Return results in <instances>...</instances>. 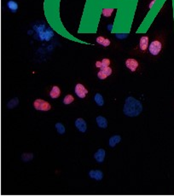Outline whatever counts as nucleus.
Returning <instances> with one entry per match:
<instances>
[{
  "instance_id": "nucleus-1",
  "label": "nucleus",
  "mask_w": 174,
  "mask_h": 196,
  "mask_svg": "<svg viewBox=\"0 0 174 196\" xmlns=\"http://www.w3.org/2000/svg\"><path fill=\"white\" fill-rule=\"evenodd\" d=\"M124 113L128 117H137L143 111V105L134 97H127L124 105Z\"/></svg>"
},
{
  "instance_id": "nucleus-2",
  "label": "nucleus",
  "mask_w": 174,
  "mask_h": 196,
  "mask_svg": "<svg viewBox=\"0 0 174 196\" xmlns=\"http://www.w3.org/2000/svg\"><path fill=\"white\" fill-rule=\"evenodd\" d=\"M35 30H37V33H39V38L41 39V40H49L50 39L54 33H53V31L51 29H44V27L40 26L39 27H37V29L35 28Z\"/></svg>"
},
{
  "instance_id": "nucleus-3",
  "label": "nucleus",
  "mask_w": 174,
  "mask_h": 196,
  "mask_svg": "<svg viewBox=\"0 0 174 196\" xmlns=\"http://www.w3.org/2000/svg\"><path fill=\"white\" fill-rule=\"evenodd\" d=\"M33 107L36 110L39 111H49L51 109V105L50 102L42 99H37L33 101Z\"/></svg>"
},
{
  "instance_id": "nucleus-4",
  "label": "nucleus",
  "mask_w": 174,
  "mask_h": 196,
  "mask_svg": "<svg viewBox=\"0 0 174 196\" xmlns=\"http://www.w3.org/2000/svg\"><path fill=\"white\" fill-rule=\"evenodd\" d=\"M162 50V44L161 42L159 40H154L150 44L149 46V50L151 55H158L161 53Z\"/></svg>"
},
{
  "instance_id": "nucleus-5",
  "label": "nucleus",
  "mask_w": 174,
  "mask_h": 196,
  "mask_svg": "<svg viewBox=\"0 0 174 196\" xmlns=\"http://www.w3.org/2000/svg\"><path fill=\"white\" fill-rule=\"evenodd\" d=\"M74 92L79 98H84L88 94V89L81 84H77L74 88Z\"/></svg>"
},
{
  "instance_id": "nucleus-6",
  "label": "nucleus",
  "mask_w": 174,
  "mask_h": 196,
  "mask_svg": "<svg viewBox=\"0 0 174 196\" xmlns=\"http://www.w3.org/2000/svg\"><path fill=\"white\" fill-rule=\"evenodd\" d=\"M112 72H113L112 68L110 67L101 68L100 71L97 72V77L99 78L100 79H106L108 76H110L112 74Z\"/></svg>"
},
{
  "instance_id": "nucleus-7",
  "label": "nucleus",
  "mask_w": 174,
  "mask_h": 196,
  "mask_svg": "<svg viewBox=\"0 0 174 196\" xmlns=\"http://www.w3.org/2000/svg\"><path fill=\"white\" fill-rule=\"evenodd\" d=\"M126 66L130 71L135 72L138 69L139 64H138V61L136 59L130 58V59H127L126 61Z\"/></svg>"
},
{
  "instance_id": "nucleus-8",
  "label": "nucleus",
  "mask_w": 174,
  "mask_h": 196,
  "mask_svg": "<svg viewBox=\"0 0 174 196\" xmlns=\"http://www.w3.org/2000/svg\"><path fill=\"white\" fill-rule=\"evenodd\" d=\"M75 126L77 127L80 132H85L87 130V125L86 122L83 119H78L75 120Z\"/></svg>"
},
{
  "instance_id": "nucleus-9",
  "label": "nucleus",
  "mask_w": 174,
  "mask_h": 196,
  "mask_svg": "<svg viewBox=\"0 0 174 196\" xmlns=\"http://www.w3.org/2000/svg\"><path fill=\"white\" fill-rule=\"evenodd\" d=\"M105 155H106L105 150L102 149H98L96 153H95V155H94V159H95L98 163H102V162L104 161Z\"/></svg>"
},
{
  "instance_id": "nucleus-10",
  "label": "nucleus",
  "mask_w": 174,
  "mask_h": 196,
  "mask_svg": "<svg viewBox=\"0 0 174 196\" xmlns=\"http://www.w3.org/2000/svg\"><path fill=\"white\" fill-rule=\"evenodd\" d=\"M139 47L142 51H145L149 48V37L148 36H143L140 38Z\"/></svg>"
},
{
  "instance_id": "nucleus-11",
  "label": "nucleus",
  "mask_w": 174,
  "mask_h": 196,
  "mask_svg": "<svg viewBox=\"0 0 174 196\" xmlns=\"http://www.w3.org/2000/svg\"><path fill=\"white\" fill-rule=\"evenodd\" d=\"M89 176H90V178L95 179L96 181H100L103 178V173L99 170H93L89 172Z\"/></svg>"
},
{
  "instance_id": "nucleus-12",
  "label": "nucleus",
  "mask_w": 174,
  "mask_h": 196,
  "mask_svg": "<svg viewBox=\"0 0 174 196\" xmlns=\"http://www.w3.org/2000/svg\"><path fill=\"white\" fill-rule=\"evenodd\" d=\"M61 95V89L60 88L58 87V86H56V85H54L53 87H52V89L50 90V96L52 98V99H56V98H58Z\"/></svg>"
},
{
  "instance_id": "nucleus-13",
  "label": "nucleus",
  "mask_w": 174,
  "mask_h": 196,
  "mask_svg": "<svg viewBox=\"0 0 174 196\" xmlns=\"http://www.w3.org/2000/svg\"><path fill=\"white\" fill-rule=\"evenodd\" d=\"M96 41L97 44H101L102 46H104V47H108L110 45V44H111V42L110 40L107 38H104V37H102V36H100V37H97L96 39Z\"/></svg>"
},
{
  "instance_id": "nucleus-14",
  "label": "nucleus",
  "mask_w": 174,
  "mask_h": 196,
  "mask_svg": "<svg viewBox=\"0 0 174 196\" xmlns=\"http://www.w3.org/2000/svg\"><path fill=\"white\" fill-rule=\"evenodd\" d=\"M7 7L13 13H15V12L18 10V4L14 0H9L7 2Z\"/></svg>"
},
{
  "instance_id": "nucleus-15",
  "label": "nucleus",
  "mask_w": 174,
  "mask_h": 196,
  "mask_svg": "<svg viewBox=\"0 0 174 196\" xmlns=\"http://www.w3.org/2000/svg\"><path fill=\"white\" fill-rule=\"evenodd\" d=\"M120 141H121V137H120V136H119V135H115V136H113V137L109 139L108 145H109V147L114 148L118 143H120Z\"/></svg>"
},
{
  "instance_id": "nucleus-16",
  "label": "nucleus",
  "mask_w": 174,
  "mask_h": 196,
  "mask_svg": "<svg viewBox=\"0 0 174 196\" xmlns=\"http://www.w3.org/2000/svg\"><path fill=\"white\" fill-rule=\"evenodd\" d=\"M96 124L100 127V128H107L108 126V121L102 116H97L96 118Z\"/></svg>"
},
{
  "instance_id": "nucleus-17",
  "label": "nucleus",
  "mask_w": 174,
  "mask_h": 196,
  "mask_svg": "<svg viewBox=\"0 0 174 196\" xmlns=\"http://www.w3.org/2000/svg\"><path fill=\"white\" fill-rule=\"evenodd\" d=\"M94 101L97 104V106H100L102 107L104 104V100H103V97L100 93H96L95 96H94Z\"/></svg>"
},
{
  "instance_id": "nucleus-18",
  "label": "nucleus",
  "mask_w": 174,
  "mask_h": 196,
  "mask_svg": "<svg viewBox=\"0 0 174 196\" xmlns=\"http://www.w3.org/2000/svg\"><path fill=\"white\" fill-rule=\"evenodd\" d=\"M19 103V100L18 98H13L12 100H10V101L8 102V104H7V107H9L10 109H12L15 107H16L17 105H18Z\"/></svg>"
},
{
  "instance_id": "nucleus-19",
  "label": "nucleus",
  "mask_w": 174,
  "mask_h": 196,
  "mask_svg": "<svg viewBox=\"0 0 174 196\" xmlns=\"http://www.w3.org/2000/svg\"><path fill=\"white\" fill-rule=\"evenodd\" d=\"M114 10L113 8H105V9L102 10V15L105 17H110L112 16Z\"/></svg>"
},
{
  "instance_id": "nucleus-20",
  "label": "nucleus",
  "mask_w": 174,
  "mask_h": 196,
  "mask_svg": "<svg viewBox=\"0 0 174 196\" xmlns=\"http://www.w3.org/2000/svg\"><path fill=\"white\" fill-rule=\"evenodd\" d=\"M73 101H74V97L72 95H67L63 99V103L65 105H68V104H71Z\"/></svg>"
},
{
  "instance_id": "nucleus-21",
  "label": "nucleus",
  "mask_w": 174,
  "mask_h": 196,
  "mask_svg": "<svg viewBox=\"0 0 174 196\" xmlns=\"http://www.w3.org/2000/svg\"><path fill=\"white\" fill-rule=\"evenodd\" d=\"M56 128L57 132H58L59 134H64V133H65V131H66L64 125H62L61 123H56Z\"/></svg>"
},
{
  "instance_id": "nucleus-22",
  "label": "nucleus",
  "mask_w": 174,
  "mask_h": 196,
  "mask_svg": "<svg viewBox=\"0 0 174 196\" xmlns=\"http://www.w3.org/2000/svg\"><path fill=\"white\" fill-rule=\"evenodd\" d=\"M101 62H102V67L101 68H104V67H108L110 65V60L108 59V58H104V59H102L101 61ZM100 68V69H101Z\"/></svg>"
},
{
  "instance_id": "nucleus-23",
  "label": "nucleus",
  "mask_w": 174,
  "mask_h": 196,
  "mask_svg": "<svg viewBox=\"0 0 174 196\" xmlns=\"http://www.w3.org/2000/svg\"><path fill=\"white\" fill-rule=\"evenodd\" d=\"M128 37V34H124V33H121V34H116V38H121V39H123V38H126Z\"/></svg>"
},
{
  "instance_id": "nucleus-24",
  "label": "nucleus",
  "mask_w": 174,
  "mask_h": 196,
  "mask_svg": "<svg viewBox=\"0 0 174 196\" xmlns=\"http://www.w3.org/2000/svg\"><path fill=\"white\" fill-rule=\"evenodd\" d=\"M96 67L97 68H101V67H102V62L99 61H97L96 62Z\"/></svg>"
},
{
  "instance_id": "nucleus-25",
  "label": "nucleus",
  "mask_w": 174,
  "mask_h": 196,
  "mask_svg": "<svg viewBox=\"0 0 174 196\" xmlns=\"http://www.w3.org/2000/svg\"><path fill=\"white\" fill-rule=\"evenodd\" d=\"M155 1H156V0H153V1H152V2L150 3V6H149V8H150V9H151V8H152V6L154 5V4L155 3Z\"/></svg>"
},
{
  "instance_id": "nucleus-26",
  "label": "nucleus",
  "mask_w": 174,
  "mask_h": 196,
  "mask_svg": "<svg viewBox=\"0 0 174 196\" xmlns=\"http://www.w3.org/2000/svg\"><path fill=\"white\" fill-rule=\"evenodd\" d=\"M108 30H109V31H110V30H112V27H113V25H108Z\"/></svg>"
}]
</instances>
